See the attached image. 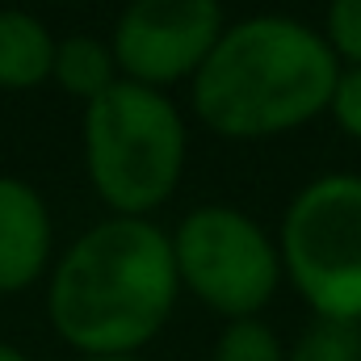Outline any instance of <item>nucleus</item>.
I'll use <instances>...</instances> for the list:
<instances>
[{"mask_svg": "<svg viewBox=\"0 0 361 361\" xmlns=\"http://www.w3.org/2000/svg\"><path fill=\"white\" fill-rule=\"evenodd\" d=\"M180 277L156 219L105 214L47 273V324L76 357L143 353L173 319Z\"/></svg>", "mask_w": 361, "mask_h": 361, "instance_id": "obj_1", "label": "nucleus"}, {"mask_svg": "<svg viewBox=\"0 0 361 361\" xmlns=\"http://www.w3.org/2000/svg\"><path fill=\"white\" fill-rule=\"evenodd\" d=\"M286 361H361V324L315 315L286 349Z\"/></svg>", "mask_w": 361, "mask_h": 361, "instance_id": "obj_11", "label": "nucleus"}, {"mask_svg": "<svg viewBox=\"0 0 361 361\" xmlns=\"http://www.w3.org/2000/svg\"><path fill=\"white\" fill-rule=\"evenodd\" d=\"M277 248L311 315L361 324V173L307 180L281 210Z\"/></svg>", "mask_w": 361, "mask_h": 361, "instance_id": "obj_4", "label": "nucleus"}, {"mask_svg": "<svg viewBox=\"0 0 361 361\" xmlns=\"http://www.w3.org/2000/svg\"><path fill=\"white\" fill-rule=\"evenodd\" d=\"M180 290L223 319L261 315L277 298L286 269L277 235L227 202H202L169 231Z\"/></svg>", "mask_w": 361, "mask_h": 361, "instance_id": "obj_5", "label": "nucleus"}, {"mask_svg": "<svg viewBox=\"0 0 361 361\" xmlns=\"http://www.w3.org/2000/svg\"><path fill=\"white\" fill-rule=\"evenodd\" d=\"M72 361H152L147 353H105V357H72Z\"/></svg>", "mask_w": 361, "mask_h": 361, "instance_id": "obj_15", "label": "nucleus"}, {"mask_svg": "<svg viewBox=\"0 0 361 361\" xmlns=\"http://www.w3.org/2000/svg\"><path fill=\"white\" fill-rule=\"evenodd\" d=\"M55 257V219L47 197L30 180L0 173V298L47 281Z\"/></svg>", "mask_w": 361, "mask_h": 361, "instance_id": "obj_7", "label": "nucleus"}, {"mask_svg": "<svg viewBox=\"0 0 361 361\" xmlns=\"http://www.w3.org/2000/svg\"><path fill=\"white\" fill-rule=\"evenodd\" d=\"M286 349L290 345H281V336L261 315H244V319H223L210 361H286Z\"/></svg>", "mask_w": 361, "mask_h": 361, "instance_id": "obj_10", "label": "nucleus"}, {"mask_svg": "<svg viewBox=\"0 0 361 361\" xmlns=\"http://www.w3.org/2000/svg\"><path fill=\"white\" fill-rule=\"evenodd\" d=\"M0 361H34L25 349H17L13 341H0Z\"/></svg>", "mask_w": 361, "mask_h": 361, "instance_id": "obj_14", "label": "nucleus"}, {"mask_svg": "<svg viewBox=\"0 0 361 361\" xmlns=\"http://www.w3.org/2000/svg\"><path fill=\"white\" fill-rule=\"evenodd\" d=\"M59 38L30 8H0V89L25 92L51 80Z\"/></svg>", "mask_w": 361, "mask_h": 361, "instance_id": "obj_8", "label": "nucleus"}, {"mask_svg": "<svg viewBox=\"0 0 361 361\" xmlns=\"http://www.w3.org/2000/svg\"><path fill=\"white\" fill-rule=\"evenodd\" d=\"M328 118L336 122V130H341L345 139L361 143V63H341Z\"/></svg>", "mask_w": 361, "mask_h": 361, "instance_id": "obj_13", "label": "nucleus"}, {"mask_svg": "<svg viewBox=\"0 0 361 361\" xmlns=\"http://www.w3.org/2000/svg\"><path fill=\"white\" fill-rule=\"evenodd\" d=\"M324 38L341 63H361V0H328Z\"/></svg>", "mask_w": 361, "mask_h": 361, "instance_id": "obj_12", "label": "nucleus"}, {"mask_svg": "<svg viewBox=\"0 0 361 361\" xmlns=\"http://www.w3.org/2000/svg\"><path fill=\"white\" fill-rule=\"evenodd\" d=\"M51 80L68 97H80V101H92L109 85H118L122 72H118L109 38H92V34H68V38H59Z\"/></svg>", "mask_w": 361, "mask_h": 361, "instance_id": "obj_9", "label": "nucleus"}, {"mask_svg": "<svg viewBox=\"0 0 361 361\" xmlns=\"http://www.w3.org/2000/svg\"><path fill=\"white\" fill-rule=\"evenodd\" d=\"M0 302H4V298H0Z\"/></svg>", "mask_w": 361, "mask_h": 361, "instance_id": "obj_16", "label": "nucleus"}, {"mask_svg": "<svg viewBox=\"0 0 361 361\" xmlns=\"http://www.w3.org/2000/svg\"><path fill=\"white\" fill-rule=\"evenodd\" d=\"M341 59L324 30L290 13L227 21L210 59L189 80L197 122L231 143H265L324 118Z\"/></svg>", "mask_w": 361, "mask_h": 361, "instance_id": "obj_2", "label": "nucleus"}, {"mask_svg": "<svg viewBox=\"0 0 361 361\" xmlns=\"http://www.w3.org/2000/svg\"><path fill=\"white\" fill-rule=\"evenodd\" d=\"M223 30V0H126L109 30V47L126 80L173 89L197 76Z\"/></svg>", "mask_w": 361, "mask_h": 361, "instance_id": "obj_6", "label": "nucleus"}, {"mask_svg": "<svg viewBox=\"0 0 361 361\" xmlns=\"http://www.w3.org/2000/svg\"><path fill=\"white\" fill-rule=\"evenodd\" d=\"M80 156L92 193L109 214L152 219L185 177L189 126L169 89L118 80L85 101Z\"/></svg>", "mask_w": 361, "mask_h": 361, "instance_id": "obj_3", "label": "nucleus"}]
</instances>
